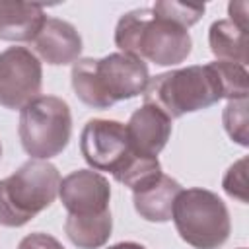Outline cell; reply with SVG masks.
Segmentation results:
<instances>
[{
    "label": "cell",
    "mask_w": 249,
    "mask_h": 249,
    "mask_svg": "<svg viewBox=\"0 0 249 249\" xmlns=\"http://www.w3.org/2000/svg\"><path fill=\"white\" fill-rule=\"evenodd\" d=\"M245 66L214 60L156 74L144 89V103L163 111L171 121L187 113L208 109L220 99H239L249 93Z\"/></svg>",
    "instance_id": "cell-1"
},
{
    "label": "cell",
    "mask_w": 249,
    "mask_h": 249,
    "mask_svg": "<svg viewBox=\"0 0 249 249\" xmlns=\"http://www.w3.org/2000/svg\"><path fill=\"white\" fill-rule=\"evenodd\" d=\"M148 80V64L126 53H111L103 58H78L70 70L74 93L93 109H109L117 101L144 93Z\"/></svg>",
    "instance_id": "cell-2"
},
{
    "label": "cell",
    "mask_w": 249,
    "mask_h": 249,
    "mask_svg": "<svg viewBox=\"0 0 249 249\" xmlns=\"http://www.w3.org/2000/svg\"><path fill=\"white\" fill-rule=\"evenodd\" d=\"M119 53L150 60L158 66H175L193 51L189 29L154 14L152 8H136L121 16L115 27Z\"/></svg>",
    "instance_id": "cell-3"
},
{
    "label": "cell",
    "mask_w": 249,
    "mask_h": 249,
    "mask_svg": "<svg viewBox=\"0 0 249 249\" xmlns=\"http://www.w3.org/2000/svg\"><path fill=\"white\" fill-rule=\"evenodd\" d=\"M60 173L47 160H27L0 179V226L21 228L58 196Z\"/></svg>",
    "instance_id": "cell-4"
},
{
    "label": "cell",
    "mask_w": 249,
    "mask_h": 249,
    "mask_svg": "<svg viewBox=\"0 0 249 249\" xmlns=\"http://www.w3.org/2000/svg\"><path fill=\"white\" fill-rule=\"evenodd\" d=\"M171 220L179 237L195 249H218L231 231L226 202L216 193L200 187L183 189L177 195Z\"/></svg>",
    "instance_id": "cell-5"
},
{
    "label": "cell",
    "mask_w": 249,
    "mask_h": 249,
    "mask_svg": "<svg viewBox=\"0 0 249 249\" xmlns=\"http://www.w3.org/2000/svg\"><path fill=\"white\" fill-rule=\"evenodd\" d=\"M18 134L21 148L31 160L58 156L72 136L70 105L56 95H39L19 109Z\"/></svg>",
    "instance_id": "cell-6"
},
{
    "label": "cell",
    "mask_w": 249,
    "mask_h": 249,
    "mask_svg": "<svg viewBox=\"0 0 249 249\" xmlns=\"http://www.w3.org/2000/svg\"><path fill=\"white\" fill-rule=\"evenodd\" d=\"M43 86L41 60L25 47H8L0 53V105L21 109L39 97Z\"/></svg>",
    "instance_id": "cell-7"
},
{
    "label": "cell",
    "mask_w": 249,
    "mask_h": 249,
    "mask_svg": "<svg viewBox=\"0 0 249 249\" xmlns=\"http://www.w3.org/2000/svg\"><path fill=\"white\" fill-rule=\"evenodd\" d=\"M130 150L124 123L89 119L80 132V152L93 171H109L113 175Z\"/></svg>",
    "instance_id": "cell-8"
},
{
    "label": "cell",
    "mask_w": 249,
    "mask_h": 249,
    "mask_svg": "<svg viewBox=\"0 0 249 249\" xmlns=\"http://www.w3.org/2000/svg\"><path fill=\"white\" fill-rule=\"evenodd\" d=\"M58 198L72 216H99L109 212L111 185L93 169H76L60 179Z\"/></svg>",
    "instance_id": "cell-9"
},
{
    "label": "cell",
    "mask_w": 249,
    "mask_h": 249,
    "mask_svg": "<svg viewBox=\"0 0 249 249\" xmlns=\"http://www.w3.org/2000/svg\"><path fill=\"white\" fill-rule=\"evenodd\" d=\"M35 56L51 66L74 64L82 54V37L78 29L64 19L49 18L45 19L41 31L31 41Z\"/></svg>",
    "instance_id": "cell-10"
},
{
    "label": "cell",
    "mask_w": 249,
    "mask_h": 249,
    "mask_svg": "<svg viewBox=\"0 0 249 249\" xmlns=\"http://www.w3.org/2000/svg\"><path fill=\"white\" fill-rule=\"evenodd\" d=\"M124 126L130 148L146 156L158 158L171 136V119L150 103L138 107Z\"/></svg>",
    "instance_id": "cell-11"
},
{
    "label": "cell",
    "mask_w": 249,
    "mask_h": 249,
    "mask_svg": "<svg viewBox=\"0 0 249 249\" xmlns=\"http://www.w3.org/2000/svg\"><path fill=\"white\" fill-rule=\"evenodd\" d=\"M47 14L43 6L19 0H0V41L31 43L41 31Z\"/></svg>",
    "instance_id": "cell-12"
},
{
    "label": "cell",
    "mask_w": 249,
    "mask_h": 249,
    "mask_svg": "<svg viewBox=\"0 0 249 249\" xmlns=\"http://www.w3.org/2000/svg\"><path fill=\"white\" fill-rule=\"evenodd\" d=\"M181 191L183 189H181L179 181L161 173L156 181H152L150 185L132 193L134 210L146 222H154V224L169 222L175 198Z\"/></svg>",
    "instance_id": "cell-13"
},
{
    "label": "cell",
    "mask_w": 249,
    "mask_h": 249,
    "mask_svg": "<svg viewBox=\"0 0 249 249\" xmlns=\"http://www.w3.org/2000/svg\"><path fill=\"white\" fill-rule=\"evenodd\" d=\"M208 45L216 60H228L245 66L247 54V29H241L230 19H216L208 29Z\"/></svg>",
    "instance_id": "cell-14"
},
{
    "label": "cell",
    "mask_w": 249,
    "mask_h": 249,
    "mask_svg": "<svg viewBox=\"0 0 249 249\" xmlns=\"http://www.w3.org/2000/svg\"><path fill=\"white\" fill-rule=\"evenodd\" d=\"M113 230V218L111 210L103 212L99 216H66L64 231L72 245L78 249H99L103 247Z\"/></svg>",
    "instance_id": "cell-15"
},
{
    "label": "cell",
    "mask_w": 249,
    "mask_h": 249,
    "mask_svg": "<svg viewBox=\"0 0 249 249\" xmlns=\"http://www.w3.org/2000/svg\"><path fill=\"white\" fill-rule=\"evenodd\" d=\"M160 175H161L160 160L156 156H146V154H140V152H134V150L128 152L124 161L113 173L115 181H119L124 187H128L132 193L142 189V187H146V185H150Z\"/></svg>",
    "instance_id": "cell-16"
},
{
    "label": "cell",
    "mask_w": 249,
    "mask_h": 249,
    "mask_svg": "<svg viewBox=\"0 0 249 249\" xmlns=\"http://www.w3.org/2000/svg\"><path fill=\"white\" fill-rule=\"evenodd\" d=\"M222 123L231 140L247 146V97L230 99L224 107Z\"/></svg>",
    "instance_id": "cell-17"
},
{
    "label": "cell",
    "mask_w": 249,
    "mask_h": 249,
    "mask_svg": "<svg viewBox=\"0 0 249 249\" xmlns=\"http://www.w3.org/2000/svg\"><path fill=\"white\" fill-rule=\"evenodd\" d=\"M154 14L171 19L179 25H183L185 29H189L191 25H195L202 14H204V6H193V4H185V2H173V0H163V2H156L152 6Z\"/></svg>",
    "instance_id": "cell-18"
},
{
    "label": "cell",
    "mask_w": 249,
    "mask_h": 249,
    "mask_svg": "<svg viewBox=\"0 0 249 249\" xmlns=\"http://www.w3.org/2000/svg\"><path fill=\"white\" fill-rule=\"evenodd\" d=\"M222 187L228 196L243 204L247 202V158H241L228 167L222 179Z\"/></svg>",
    "instance_id": "cell-19"
},
{
    "label": "cell",
    "mask_w": 249,
    "mask_h": 249,
    "mask_svg": "<svg viewBox=\"0 0 249 249\" xmlns=\"http://www.w3.org/2000/svg\"><path fill=\"white\" fill-rule=\"evenodd\" d=\"M18 249H64V247L56 237L43 231H33L19 241Z\"/></svg>",
    "instance_id": "cell-20"
},
{
    "label": "cell",
    "mask_w": 249,
    "mask_h": 249,
    "mask_svg": "<svg viewBox=\"0 0 249 249\" xmlns=\"http://www.w3.org/2000/svg\"><path fill=\"white\" fill-rule=\"evenodd\" d=\"M230 21L239 25L241 29H247V2H230L228 4Z\"/></svg>",
    "instance_id": "cell-21"
},
{
    "label": "cell",
    "mask_w": 249,
    "mask_h": 249,
    "mask_svg": "<svg viewBox=\"0 0 249 249\" xmlns=\"http://www.w3.org/2000/svg\"><path fill=\"white\" fill-rule=\"evenodd\" d=\"M109 249H146V247L140 243H134V241H121V243L111 245Z\"/></svg>",
    "instance_id": "cell-22"
},
{
    "label": "cell",
    "mask_w": 249,
    "mask_h": 249,
    "mask_svg": "<svg viewBox=\"0 0 249 249\" xmlns=\"http://www.w3.org/2000/svg\"><path fill=\"white\" fill-rule=\"evenodd\" d=\"M0 160H2V142H0Z\"/></svg>",
    "instance_id": "cell-23"
},
{
    "label": "cell",
    "mask_w": 249,
    "mask_h": 249,
    "mask_svg": "<svg viewBox=\"0 0 249 249\" xmlns=\"http://www.w3.org/2000/svg\"><path fill=\"white\" fill-rule=\"evenodd\" d=\"M239 249H245V247H239Z\"/></svg>",
    "instance_id": "cell-24"
}]
</instances>
